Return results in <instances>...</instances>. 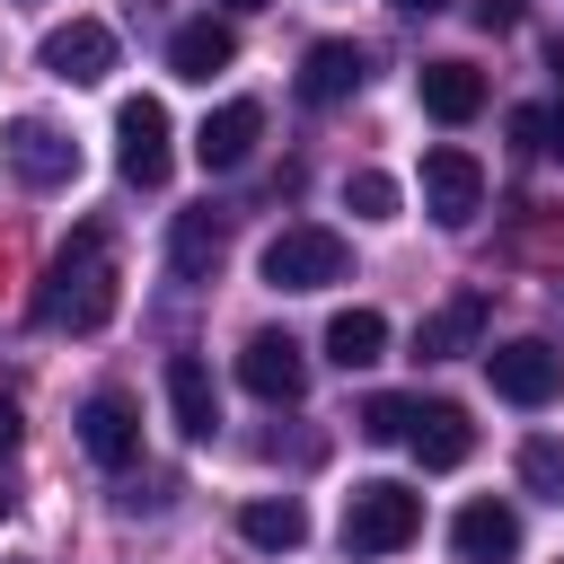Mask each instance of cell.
Wrapping results in <instances>:
<instances>
[{
    "instance_id": "cell-1",
    "label": "cell",
    "mask_w": 564,
    "mask_h": 564,
    "mask_svg": "<svg viewBox=\"0 0 564 564\" xmlns=\"http://www.w3.org/2000/svg\"><path fill=\"white\" fill-rule=\"evenodd\" d=\"M35 317L53 335H97L115 317V264H106V229H70V247L44 264V291H35Z\"/></svg>"
},
{
    "instance_id": "cell-2",
    "label": "cell",
    "mask_w": 564,
    "mask_h": 564,
    "mask_svg": "<svg viewBox=\"0 0 564 564\" xmlns=\"http://www.w3.org/2000/svg\"><path fill=\"white\" fill-rule=\"evenodd\" d=\"M414 538H423V494L414 485H397V476L352 485V502H344V546L352 555H397Z\"/></svg>"
},
{
    "instance_id": "cell-3",
    "label": "cell",
    "mask_w": 564,
    "mask_h": 564,
    "mask_svg": "<svg viewBox=\"0 0 564 564\" xmlns=\"http://www.w3.org/2000/svg\"><path fill=\"white\" fill-rule=\"evenodd\" d=\"M344 238L335 229H317V220H291V229H273L264 238V256H256V273L273 282V291H326V282H344Z\"/></svg>"
},
{
    "instance_id": "cell-4",
    "label": "cell",
    "mask_w": 564,
    "mask_h": 564,
    "mask_svg": "<svg viewBox=\"0 0 564 564\" xmlns=\"http://www.w3.org/2000/svg\"><path fill=\"white\" fill-rule=\"evenodd\" d=\"M115 167H123V185H167L176 150H167V106L159 97H123L115 106Z\"/></svg>"
},
{
    "instance_id": "cell-5",
    "label": "cell",
    "mask_w": 564,
    "mask_h": 564,
    "mask_svg": "<svg viewBox=\"0 0 564 564\" xmlns=\"http://www.w3.org/2000/svg\"><path fill=\"white\" fill-rule=\"evenodd\" d=\"M423 212H432L441 229H467V220L485 212V167H476V150H458V141L423 150Z\"/></svg>"
},
{
    "instance_id": "cell-6",
    "label": "cell",
    "mask_w": 564,
    "mask_h": 564,
    "mask_svg": "<svg viewBox=\"0 0 564 564\" xmlns=\"http://www.w3.org/2000/svg\"><path fill=\"white\" fill-rule=\"evenodd\" d=\"M485 379H494V397H502V405H546V397L564 388V352H555V344H538V335H511V344H494V352H485Z\"/></svg>"
},
{
    "instance_id": "cell-7",
    "label": "cell",
    "mask_w": 564,
    "mask_h": 564,
    "mask_svg": "<svg viewBox=\"0 0 564 564\" xmlns=\"http://www.w3.org/2000/svg\"><path fill=\"white\" fill-rule=\"evenodd\" d=\"M0 150H9V167H18L35 194H53V185H70V176H79V141H70L62 123H44V115H18Z\"/></svg>"
},
{
    "instance_id": "cell-8",
    "label": "cell",
    "mask_w": 564,
    "mask_h": 564,
    "mask_svg": "<svg viewBox=\"0 0 564 564\" xmlns=\"http://www.w3.org/2000/svg\"><path fill=\"white\" fill-rule=\"evenodd\" d=\"M238 379H247V397H264V405H300V397H308V352L264 326V335H247Z\"/></svg>"
},
{
    "instance_id": "cell-9",
    "label": "cell",
    "mask_w": 564,
    "mask_h": 564,
    "mask_svg": "<svg viewBox=\"0 0 564 564\" xmlns=\"http://www.w3.org/2000/svg\"><path fill=\"white\" fill-rule=\"evenodd\" d=\"M62 88H97L106 70H115V26H97V18H70V26H53L44 35V53H35Z\"/></svg>"
},
{
    "instance_id": "cell-10",
    "label": "cell",
    "mask_w": 564,
    "mask_h": 564,
    "mask_svg": "<svg viewBox=\"0 0 564 564\" xmlns=\"http://www.w3.org/2000/svg\"><path fill=\"white\" fill-rule=\"evenodd\" d=\"M79 449H88L97 467H132V458H141V405L115 397V388H97V397L79 405Z\"/></svg>"
},
{
    "instance_id": "cell-11",
    "label": "cell",
    "mask_w": 564,
    "mask_h": 564,
    "mask_svg": "<svg viewBox=\"0 0 564 564\" xmlns=\"http://www.w3.org/2000/svg\"><path fill=\"white\" fill-rule=\"evenodd\" d=\"M361 79H370V53L344 44V35H326V44H308V62H300V106H344Z\"/></svg>"
},
{
    "instance_id": "cell-12",
    "label": "cell",
    "mask_w": 564,
    "mask_h": 564,
    "mask_svg": "<svg viewBox=\"0 0 564 564\" xmlns=\"http://www.w3.org/2000/svg\"><path fill=\"white\" fill-rule=\"evenodd\" d=\"M256 141H264V106H256V97H229V106H212V115H203V132H194V159L220 176V167H238Z\"/></svg>"
},
{
    "instance_id": "cell-13",
    "label": "cell",
    "mask_w": 564,
    "mask_h": 564,
    "mask_svg": "<svg viewBox=\"0 0 564 564\" xmlns=\"http://www.w3.org/2000/svg\"><path fill=\"white\" fill-rule=\"evenodd\" d=\"M485 317H494V300H485V291H458V300H441V308L414 326V352H423V361H458V352H476Z\"/></svg>"
},
{
    "instance_id": "cell-14",
    "label": "cell",
    "mask_w": 564,
    "mask_h": 564,
    "mask_svg": "<svg viewBox=\"0 0 564 564\" xmlns=\"http://www.w3.org/2000/svg\"><path fill=\"white\" fill-rule=\"evenodd\" d=\"M405 449L423 458V467H458L467 449H476V423H467V405H449V397H414V423H405Z\"/></svg>"
},
{
    "instance_id": "cell-15",
    "label": "cell",
    "mask_w": 564,
    "mask_h": 564,
    "mask_svg": "<svg viewBox=\"0 0 564 564\" xmlns=\"http://www.w3.org/2000/svg\"><path fill=\"white\" fill-rule=\"evenodd\" d=\"M449 546H458V564H511L520 555V511L511 502H467L449 520Z\"/></svg>"
},
{
    "instance_id": "cell-16",
    "label": "cell",
    "mask_w": 564,
    "mask_h": 564,
    "mask_svg": "<svg viewBox=\"0 0 564 564\" xmlns=\"http://www.w3.org/2000/svg\"><path fill=\"white\" fill-rule=\"evenodd\" d=\"M167 414H176L185 441H212L220 432V388H212V370L194 352H167Z\"/></svg>"
},
{
    "instance_id": "cell-17",
    "label": "cell",
    "mask_w": 564,
    "mask_h": 564,
    "mask_svg": "<svg viewBox=\"0 0 564 564\" xmlns=\"http://www.w3.org/2000/svg\"><path fill=\"white\" fill-rule=\"evenodd\" d=\"M238 62V35L220 26V18H185L176 35H167V70L176 79H212V70H229Z\"/></svg>"
},
{
    "instance_id": "cell-18",
    "label": "cell",
    "mask_w": 564,
    "mask_h": 564,
    "mask_svg": "<svg viewBox=\"0 0 564 564\" xmlns=\"http://www.w3.org/2000/svg\"><path fill=\"white\" fill-rule=\"evenodd\" d=\"M414 88H423V115H432V123H476V115H485V79H476L467 62H423Z\"/></svg>"
},
{
    "instance_id": "cell-19",
    "label": "cell",
    "mask_w": 564,
    "mask_h": 564,
    "mask_svg": "<svg viewBox=\"0 0 564 564\" xmlns=\"http://www.w3.org/2000/svg\"><path fill=\"white\" fill-rule=\"evenodd\" d=\"M238 538H247V546H264V555H291V546L308 538V511H300L291 494H256V502L238 511Z\"/></svg>"
},
{
    "instance_id": "cell-20",
    "label": "cell",
    "mask_w": 564,
    "mask_h": 564,
    "mask_svg": "<svg viewBox=\"0 0 564 564\" xmlns=\"http://www.w3.org/2000/svg\"><path fill=\"white\" fill-rule=\"evenodd\" d=\"M388 352V317L379 308H335V326H326V361L335 370H370Z\"/></svg>"
},
{
    "instance_id": "cell-21",
    "label": "cell",
    "mask_w": 564,
    "mask_h": 564,
    "mask_svg": "<svg viewBox=\"0 0 564 564\" xmlns=\"http://www.w3.org/2000/svg\"><path fill=\"white\" fill-rule=\"evenodd\" d=\"M167 264H176L185 282H203V273L220 264V220H212V212H176V229H167Z\"/></svg>"
},
{
    "instance_id": "cell-22",
    "label": "cell",
    "mask_w": 564,
    "mask_h": 564,
    "mask_svg": "<svg viewBox=\"0 0 564 564\" xmlns=\"http://www.w3.org/2000/svg\"><path fill=\"white\" fill-rule=\"evenodd\" d=\"M520 485L538 494V502H564V441H520Z\"/></svg>"
},
{
    "instance_id": "cell-23",
    "label": "cell",
    "mask_w": 564,
    "mask_h": 564,
    "mask_svg": "<svg viewBox=\"0 0 564 564\" xmlns=\"http://www.w3.org/2000/svg\"><path fill=\"white\" fill-rule=\"evenodd\" d=\"M344 212H352V220H397V176L352 167V176H344Z\"/></svg>"
},
{
    "instance_id": "cell-24",
    "label": "cell",
    "mask_w": 564,
    "mask_h": 564,
    "mask_svg": "<svg viewBox=\"0 0 564 564\" xmlns=\"http://www.w3.org/2000/svg\"><path fill=\"white\" fill-rule=\"evenodd\" d=\"M352 423H361V441H405V423H414V397H370Z\"/></svg>"
},
{
    "instance_id": "cell-25",
    "label": "cell",
    "mask_w": 564,
    "mask_h": 564,
    "mask_svg": "<svg viewBox=\"0 0 564 564\" xmlns=\"http://www.w3.org/2000/svg\"><path fill=\"white\" fill-rule=\"evenodd\" d=\"M511 141H529V150H538V141H546V115H538V106H520V115H511Z\"/></svg>"
},
{
    "instance_id": "cell-26",
    "label": "cell",
    "mask_w": 564,
    "mask_h": 564,
    "mask_svg": "<svg viewBox=\"0 0 564 564\" xmlns=\"http://www.w3.org/2000/svg\"><path fill=\"white\" fill-rule=\"evenodd\" d=\"M476 26H520V0H476Z\"/></svg>"
},
{
    "instance_id": "cell-27",
    "label": "cell",
    "mask_w": 564,
    "mask_h": 564,
    "mask_svg": "<svg viewBox=\"0 0 564 564\" xmlns=\"http://www.w3.org/2000/svg\"><path fill=\"white\" fill-rule=\"evenodd\" d=\"M538 150H555V159H564V97L546 106V141H538Z\"/></svg>"
},
{
    "instance_id": "cell-28",
    "label": "cell",
    "mask_w": 564,
    "mask_h": 564,
    "mask_svg": "<svg viewBox=\"0 0 564 564\" xmlns=\"http://www.w3.org/2000/svg\"><path fill=\"white\" fill-rule=\"evenodd\" d=\"M9 449H18V405L0 397V458H9Z\"/></svg>"
},
{
    "instance_id": "cell-29",
    "label": "cell",
    "mask_w": 564,
    "mask_h": 564,
    "mask_svg": "<svg viewBox=\"0 0 564 564\" xmlns=\"http://www.w3.org/2000/svg\"><path fill=\"white\" fill-rule=\"evenodd\" d=\"M397 9H405V18H432V9H449V0H397Z\"/></svg>"
},
{
    "instance_id": "cell-30",
    "label": "cell",
    "mask_w": 564,
    "mask_h": 564,
    "mask_svg": "<svg viewBox=\"0 0 564 564\" xmlns=\"http://www.w3.org/2000/svg\"><path fill=\"white\" fill-rule=\"evenodd\" d=\"M220 9H264V0H220Z\"/></svg>"
},
{
    "instance_id": "cell-31",
    "label": "cell",
    "mask_w": 564,
    "mask_h": 564,
    "mask_svg": "<svg viewBox=\"0 0 564 564\" xmlns=\"http://www.w3.org/2000/svg\"><path fill=\"white\" fill-rule=\"evenodd\" d=\"M0 511H9V494H0Z\"/></svg>"
}]
</instances>
